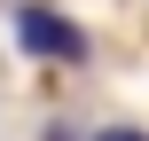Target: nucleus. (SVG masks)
Returning <instances> with one entry per match:
<instances>
[{
    "instance_id": "1",
    "label": "nucleus",
    "mask_w": 149,
    "mask_h": 141,
    "mask_svg": "<svg viewBox=\"0 0 149 141\" xmlns=\"http://www.w3.org/2000/svg\"><path fill=\"white\" fill-rule=\"evenodd\" d=\"M16 47H24V55H39V63H86V55H94V39H86L71 16L39 8V0H31V8H16Z\"/></svg>"
},
{
    "instance_id": "2",
    "label": "nucleus",
    "mask_w": 149,
    "mask_h": 141,
    "mask_svg": "<svg viewBox=\"0 0 149 141\" xmlns=\"http://www.w3.org/2000/svg\"><path fill=\"white\" fill-rule=\"evenodd\" d=\"M86 141H149L141 126H102V133H86Z\"/></svg>"
}]
</instances>
